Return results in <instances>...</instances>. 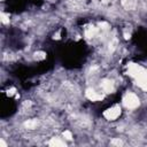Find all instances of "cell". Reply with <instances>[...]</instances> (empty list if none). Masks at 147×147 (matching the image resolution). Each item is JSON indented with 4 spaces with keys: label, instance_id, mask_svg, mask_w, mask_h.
<instances>
[{
    "label": "cell",
    "instance_id": "cell-1",
    "mask_svg": "<svg viewBox=\"0 0 147 147\" xmlns=\"http://www.w3.org/2000/svg\"><path fill=\"white\" fill-rule=\"evenodd\" d=\"M123 103L126 108L129 109H134L139 106V98L134 94V93H127L125 94V96L123 98Z\"/></svg>",
    "mask_w": 147,
    "mask_h": 147
},
{
    "label": "cell",
    "instance_id": "cell-2",
    "mask_svg": "<svg viewBox=\"0 0 147 147\" xmlns=\"http://www.w3.org/2000/svg\"><path fill=\"white\" fill-rule=\"evenodd\" d=\"M119 114H121V108H119V106H114V107L107 109L103 115H105V117H106L107 119L113 121V119H116V118L119 116Z\"/></svg>",
    "mask_w": 147,
    "mask_h": 147
},
{
    "label": "cell",
    "instance_id": "cell-3",
    "mask_svg": "<svg viewBox=\"0 0 147 147\" xmlns=\"http://www.w3.org/2000/svg\"><path fill=\"white\" fill-rule=\"evenodd\" d=\"M100 87H101V90L103 92L110 93L114 90V82L110 80V79H102L101 80V84H100Z\"/></svg>",
    "mask_w": 147,
    "mask_h": 147
},
{
    "label": "cell",
    "instance_id": "cell-4",
    "mask_svg": "<svg viewBox=\"0 0 147 147\" xmlns=\"http://www.w3.org/2000/svg\"><path fill=\"white\" fill-rule=\"evenodd\" d=\"M137 83L140 87H142L144 90H147V71H142L137 77Z\"/></svg>",
    "mask_w": 147,
    "mask_h": 147
},
{
    "label": "cell",
    "instance_id": "cell-5",
    "mask_svg": "<svg viewBox=\"0 0 147 147\" xmlns=\"http://www.w3.org/2000/svg\"><path fill=\"white\" fill-rule=\"evenodd\" d=\"M86 96H87L90 100H92V101H96V100L102 99V95H101V94H99L98 92H95V91H94V90H92V88L86 90Z\"/></svg>",
    "mask_w": 147,
    "mask_h": 147
},
{
    "label": "cell",
    "instance_id": "cell-6",
    "mask_svg": "<svg viewBox=\"0 0 147 147\" xmlns=\"http://www.w3.org/2000/svg\"><path fill=\"white\" fill-rule=\"evenodd\" d=\"M121 2H122V5H123L126 9H130V10L134 9L136 6H137V1H136V0H122Z\"/></svg>",
    "mask_w": 147,
    "mask_h": 147
},
{
    "label": "cell",
    "instance_id": "cell-7",
    "mask_svg": "<svg viewBox=\"0 0 147 147\" xmlns=\"http://www.w3.org/2000/svg\"><path fill=\"white\" fill-rule=\"evenodd\" d=\"M37 125H38V122H37L36 119H29V121H26V122L24 123V126H25L26 129H29V130L36 129Z\"/></svg>",
    "mask_w": 147,
    "mask_h": 147
},
{
    "label": "cell",
    "instance_id": "cell-8",
    "mask_svg": "<svg viewBox=\"0 0 147 147\" xmlns=\"http://www.w3.org/2000/svg\"><path fill=\"white\" fill-rule=\"evenodd\" d=\"M95 33H96V29H95V28H93V26H91V28H88V29L86 30L85 36H86L87 38H92V37H94V36H95Z\"/></svg>",
    "mask_w": 147,
    "mask_h": 147
},
{
    "label": "cell",
    "instance_id": "cell-9",
    "mask_svg": "<svg viewBox=\"0 0 147 147\" xmlns=\"http://www.w3.org/2000/svg\"><path fill=\"white\" fill-rule=\"evenodd\" d=\"M49 145H51V146H63V145H64V142H63V141H61V140H59V139L53 138V139L49 141Z\"/></svg>",
    "mask_w": 147,
    "mask_h": 147
},
{
    "label": "cell",
    "instance_id": "cell-10",
    "mask_svg": "<svg viewBox=\"0 0 147 147\" xmlns=\"http://www.w3.org/2000/svg\"><path fill=\"white\" fill-rule=\"evenodd\" d=\"M34 57L37 60H42V59H45V53L44 52H37V53H34Z\"/></svg>",
    "mask_w": 147,
    "mask_h": 147
},
{
    "label": "cell",
    "instance_id": "cell-11",
    "mask_svg": "<svg viewBox=\"0 0 147 147\" xmlns=\"http://www.w3.org/2000/svg\"><path fill=\"white\" fill-rule=\"evenodd\" d=\"M110 144H111V145H116V146H122V145H123V141H122L119 138H117V139H113Z\"/></svg>",
    "mask_w": 147,
    "mask_h": 147
},
{
    "label": "cell",
    "instance_id": "cell-12",
    "mask_svg": "<svg viewBox=\"0 0 147 147\" xmlns=\"http://www.w3.org/2000/svg\"><path fill=\"white\" fill-rule=\"evenodd\" d=\"M63 137H64L67 140H71V139H72V134H71L70 131H64V132H63Z\"/></svg>",
    "mask_w": 147,
    "mask_h": 147
},
{
    "label": "cell",
    "instance_id": "cell-13",
    "mask_svg": "<svg viewBox=\"0 0 147 147\" xmlns=\"http://www.w3.org/2000/svg\"><path fill=\"white\" fill-rule=\"evenodd\" d=\"M1 21H2V23H5V24H7V23H9V20L7 18V16L5 15V14H1Z\"/></svg>",
    "mask_w": 147,
    "mask_h": 147
},
{
    "label": "cell",
    "instance_id": "cell-14",
    "mask_svg": "<svg viewBox=\"0 0 147 147\" xmlns=\"http://www.w3.org/2000/svg\"><path fill=\"white\" fill-rule=\"evenodd\" d=\"M100 26H102V29H103V30H107V29L109 28V25H108L107 23H105V22H102V23H100Z\"/></svg>",
    "mask_w": 147,
    "mask_h": 147
},
{
    "label": "cell",
    "instance_id": "cell-15",
    "mask_svg": "<svg viewBox=\"0 0 147 147\" xmlns=\"http://www.w3.org/2000/svg\"><path fill=\"white\" fill-rule=\"evenodd\" d=\"M109 1H110V0H102L103 3H107V2H109Z\"/></svg>",
    "mask_w": 147,
    "mask_h": 147
}]
</instances>
